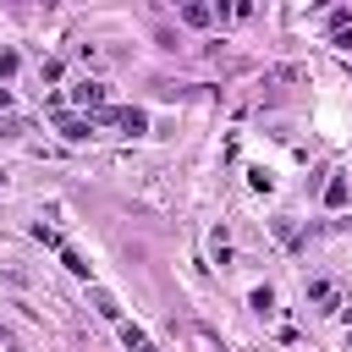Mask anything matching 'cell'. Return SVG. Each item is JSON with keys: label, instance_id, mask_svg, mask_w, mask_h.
I'll return each mask as SVG.
<instances>
[{"label": "cell", "instance_id": "obj_1", "mask_svg": "<svg viewBox=\"0 0 352 352\" xmlns=\"http://www.w3.org/2000/svg\"><path fill=\"white\" fill-rule=\"evenodd\" d=\"M72 99H77L82 110H104V82H94V77H82V82L72 88Z\"/></svg>", "mask_w": 352, "mask_h": 352}, {"label": "cell", "instance_id": "obj_2", "mask_svg": "<svg viewBox=\"0 0 352 352\" xmlns=\"http://www.w3.org/2000/svg\"><path fill=\"white\" fill-rule=\"evenodd\" d=\"M104 121H116V126H126V132H143V126H148V116H143V110H132V104L104 110Z\"/></svg>", "mask_w": 352, "mask_h": 352}, {"label": "cell", "instance_id": "obj_3", "mask_svg": "<svg viewBox=\"0 0 352 352\" xmlns=\"http://www.w3.org/2000/svg\"><path fill=\"white\" fill-rule=\"evenodd\" d=\"M308 297H314L319 308H336V302H341V292H336L330 280H308Z\"/></svg>", "mask_w": 352, "mask_h": 352}, {"label": "cell", "instance_id": "obj_4", "mask_svg": "<svg viewBox=\"0 0 352 352\" xmlns=\"http://www.w3.org/2000/svg\"><path fill=\"white\" fill-rule=\"evenodd\" d=\"M60 132H66V138H88L94 121H82V116H60Z\"/></svg>", "mask_w": 352, "mask_h": 352}, {"label": "cell", "instance_id": "obj_5", "mask_svg": "<svg viewBox=\"0 0 352 352\" xmlns=\"http://www.w3.org/2000/svg\"><path fill=\"white\" fill-rule=\"evenodd\" d=\"M121 341H126L132 352H154V346H148V336H143L138 324H121Z\"/></svg>", "mask_w": 352, "mask_h": 352}, {"label": "cell", "instance_id": "obj_6", "mask_svg": "<svg viewBox=\"0 0 352 352\" xmlns=\"http://www.w3.org/2000/svg\"><path fill=\"white\" fill-rule=\"evenodd\" d=\"M209 16H214V11H209V6H182V22H192V28H204V22H209Z\"/></svg>", "mask_w": 352, "mask_h": 352}, {"label": "cell", "instance_id": "obj_7", "mask_svg": "<svg viewBox=\"0 0 352 352\" xmlns=\"http://www.w3.org/2000/svg\"><path fill=\"white\" fill-rule=\"evenodd\" d=\"M324 204H336V209H341V204H346V182H341V176H336V182H330V187H324Z\"/></svg>", "mask_w": 352, "mask_h": 352}, {"label": "cell", "instance_id": "obj_8", "mask_svg": "<svg viewBox=\"0 0 352 352\" xmlns=\"http://www.w3.org/2000/svg\"><path fill=\"white\" fill-rule=\"evenodd\" d=\"M6 104H11V88H0V110H6Z\"/></svg>", "mask_w": 352, "mask_h": 352}]
</instances>
